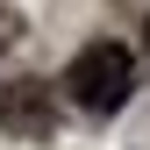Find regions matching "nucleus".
I'll use <instances>...</instances> for the list:
<instances>
[{
  "mask_svg": "<svg viewBox=\"0 0 150 150\" xmlns=\"http://www.w3.org/2000/svg\"><path fill=\"white\" fill-rule=\"evenodd\" d=\"M0 129L22 143H50L57 136V100H50L43 79H14L7 93H0Z\"/></svg>",
  "mask_w": 150,
  "mask_h": 150,
  "instance_id": "obj_2",
  "label": "nucleus"
},
{
  "mask_svg": "<svg viewBox=\"0 0 150 150\" xmlns=\"http://www.w3.org/2000/svg\"><path fill=\"white\" fill-rule=\"evenodd\" d=\"M129 86H136V57H129V43H115V36H93L79 57L64 64V93H71L79 115H115L129 100Z\"/></svg>",
  "mask_w": 150,
  "mask_h": 150,
  "instance_id": "obj_1",
  "label": "nucleus"
}]
</instances>
